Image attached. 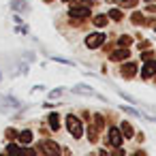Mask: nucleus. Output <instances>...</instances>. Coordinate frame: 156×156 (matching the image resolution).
Returning a JSON list of instances; mask_svg holds the SVG:
<instances>
[{
    "label": "nucleus",
    "instance_id": "4be33fe9",
    "mask_svg": "<svg viewBox=\"0 0 156 156\" xmlns=\"http://www.w3.org/2000/svg\"><path fill=\"white\" fill-rule=\"evenodd\" d=\"M83 2H90V5H94V2H96V0H83Z\"/></svg>",
    "mask_w": 156,
    "mask_h": 156
},
{
    "label": "nucleus",
    "instance_id": "4468645a",
    "mask_svg": "<svg viewBox=\"0 0 156 156\" xmlns=\"http://www.w3.org/2000/svg\"><path fill=\"white\" fill-rule=\"evenodd\" d=\"M94 26H98V28L107 26V15H96L94 17Z\"/></svg>",
    "mask_w": 156,
    "mask_h": 156
},
{
    "label": "nucleus",
    "instance_id": "6ab92c4d",
    "mask_svg": "<svg viewBox=\"0 0 156 156\" xmlns=\"http://www.w3.org/2000/svg\"><path fill=\"white\" fill-rule=\"evenodd\" d=\"M141 58H143V60H152V51H143Z\"/></svg>",
    "mask_w": 156,
    "mask_h": 156
},
{
    "label": "nucleus",
    "instance_id": "dca6fc26",
    "mask_svg": "<svg viewBox=\"0 0 156 156\" xmlns=\"http://www.w3.org/2000/svg\"><path fill=\"white\" fill-rule=\"evenodd\" d=\"M20 141H22V143H30V141H32V133H30V130H24V133L20 135Z\"/></svg>",
    "mask_w": 156,
    "mask_h": 156
},
{
    "label": "nucleus",
    "instance_id": "39448f33",
    "mask_svg": "<svg viewBox=\"0 0 156 156\" xmlns=\"http://www.w3.org/2000/svg\"><path fill=\"white\" fill-rule=\"evenodd\" d=\"M109 143L115 145V147L122 143V133H120L118 128H111V130H109Z\"/></svg>",
    "mask_w": 156,
    "mask_h": 156
},
{
    "label": "nucleus",
    "instance_id": "f257e3e1",
    "mask_svg": "<svg viewBox=\"0 0 156 156\" xmlns=\"http://www.w3.org/2000/svg\"><path fill=\"white\" fill-rule=\"evenodd\" d=\"M66 126H69V130H71V135L75 137V139H79L81 137V122H79V118H75V115H69L66 118Z\"/></svg>",
    "mask_w": 156,
    "mask_h": 156
},
{
    "label": "nucleus",
    "instance_id": "f3484780",
    "mask_svg": "<svg viewBox=\"0 0 156 156\" xmlns=\"http://www.w3.org/2000/svg\"><path fill=\"white\" fill-rule=\"evenodd\" d=\"M88 139H90L92 143H94V141H98V137H96V128H94V126H90V128H88Z\"/></svg>",
    "mask_w": 156,
    "mask_h": 156
},
{
    "label": "nucleus",
    "instance_id": "1a4fd4ad",
    "mask_svg": "<svg viewBox=\"0 0 156 156\" xmlns=\"http://www.w3.org/2000/svg\"><path fill=\"white\" fill-rule=\"evenodd\" d=\"M43 150H45L47 154H58V152H60V147H58L56 143H51V141H45V143H43Z\"/></svg>",
    "mask_w": 156,
    "mask_h": 156
},
{
    "label": "nucleus",
    "instance_id": "2eb2a0df",
    "mask_svg": "<svg viewBox=\"0 0 156 156\" xmlns=\"http://www.w3.org/2000/svg\"><path fill=\"white\" fill-rule=\"evenodd\" d=\"M109 17H111V20H115V22H120L124 15H122V11H120V9H111V11H109Z\"/></svg>",
    "mask_w": 156,
    "mask_h": 156
},
{
    "label": "nucleus",
    "instance_id": "423d86ee",
    "mask_svg": "<svg viewBox=\"0 0 156 156\" xmlns=\"http://www.w3.org/2000/svg\"><path fill=\"white\" fill-rule=\"evenodd\" d=\"M128 56H130V51H128V47H124V49H115V51L111 54V60L120 62V60H126Z\"/></svg>",
    "mask_w": 156,
    "mask_h": 156
},
{
    "label": "nucleus",
    "instance_id": "0eeeda50",
    "mask_svg": "<svg viewBox=\"0 0 156 156\" xmlns=\"http://www.w3.org/2000/svg\"><path fill=\"white\" fill-rule=\"evenodd\" d=\"M135 73H137V66H135L133 62H128V64H124V66H122V75H124L126 79L135 77Z\"/></svg>",
    "mask_w": 156,
    "mask_h": 156
},
{
    "label": "nucleus",
    "instance_id": "f8f14e48",
    "mask_svg": "<svg viewBox=\"0 0 156 156\" xmlns=\"http://www.w3.org/2000/svg\"><path fill=\"white\" fill-rule=\"evenodd\" d=\"M120 133H122L124 137H133V128H130V124H128V122H122V126H120Z\"/></svg>",
    "mask_w": 156,
    "mask_h": 156
},
{
    "label": "nucleus",
    "instance_id": "5701e85b",
    "mask_svg": "<svg viewBox=\"0 0 156 156\" xmlns=\"http://www.w3.org/2000/svg\"><path fill=\"white\" fill-rule=\"evenodd\" d=\"M143 2H156V0H143Z\"/></svg>",
    "mask_w": 156,
    "mask_h": 156
},
{
    "label": "nucleus",
    "instance_id": "20e7f679",
    "mask_svg": "<svg viewBox=\"0 0 156 156\" xmlns=\"http://www.w3.org/2000/svg\"><path fill=\"white\" fill-rule=\"evenodd\" d=\"M156 73V60H147V64L141 69V77H152Z\"/></svg>",
    "mask_w": 156,
    "mask_h": 156
},
{
    "label": "nucleus",
    "instance_id": "393cba45",
    "mask_svg": "<svg viewBox=\"0 0 156 156\" xmlns=\"http://www.w3.org/2000/svg\"><path fill=\"white\" fill-rule=\"evenodd\" d=\"M0 77H2V75H0Z\"/></svg>",
    "mask_w": 156,
    "mask_h": 156
},
{
    "label": "nucleus",
    "instance_id": "f03ea898",
    "mask_svg": "<svg viewBox=\"0 0 156 156\" xmlns=\"http://www.w3.org/2000/svg\"><path fill=\"white\" fill-rule=\"evenodd\" d=\"M103 41H105V34L94 32V34H90V37L86 39V45H88V47H98V45H103Z\"/></svg>",
    "mask_w": 156,
    "mask_h": 156
},
{
    "label": "nucleus",
    "instance_id": "b1692460",
    "mask_svg": "<svg viewBox=\"0 0 156 156\" xmlns=\"http://www.w3.org/2000/svg\"><path fill=\"white\" fill-rule=\"evenodd\" d=\"M154 30H156V24H154Z\"/></svg>",
    "mask_w": 156,
    "mask_h": 156
},
{
    "label": "nucleus",
    "instance_id": "9b49d317",
    "mask_svg": "<svg viewBox=\"0 0 156 156\" xmlns=\"http://www.w3.org/2000/svg\"><path fill=\"white\" fill-rule=\"evenodd\" d=\"M130 43H133V37H128V34H122V37L118 39V45H120V47H128Z\"/></svg>",
    "mask_w": 156,
    "mask_h": 156
},
{
    "label": "nucleus",
    "instance_id": "6e6552de",
    "mask_svg": "<svg viewBox=\"0 0 156 156\" xmlns=\"http://www.w3.org/2000/svg\"><path fill=\"white\" fill-rule=\"evenodd\" d=\"M130 22L135 24V26H145V24H150V20H145L141 13H133V17H130Z\"/></svg>",
    "mask_w": 156,
    "mask_h": 156
},
{
    "label": "nucleus",
    "instance_id": "7ed1b4c3",
    "mask_svg": "<svg viewBox=\"0 0 156 156\" xmlns=\"http://www.w3.org/2000/svg\"><path fill=\"white\" fill-rule=\"evenodd\" d=\"M71 17H90V7H71Z\"/></svg>",
    "mask_w": 156,
    "mask_h": 156
},
{
    "label": "nucleus",
    "instance_id": "412c9836",
    "mask_svg": "<svg viewBox=\"0 0 156 156\" xmlns=\"http://www.w3.org/2000/svg\"><path fill=\"white\" fill-rule=\"evenodd\" d=\"M7 137H17V133H15L13 128H9V130H7Z\"/></svg>",
    "mask_w": 156,
    "mask_h": 156
},
{
    "label": "nucleus",
    "instance_id": "9d476101",
    "mask_svg": "<svg viewBox=\"0 0 156 156\" xmlns=\"http://www.w3.org/2000/svg\"><path fill=\"white\" fill-rule=\"evenodd\" d=\"M92 126H94L96 130H103V128H105V118H103L101 113H96V115H94V124H92Z\"/></svg>",
    "mask_w": 156,
    "mask_h": 156
},
{
    "label": "nucleus",
    "instance_id": "a211bd4d",
    "mask_svg": "<svg viewBox=\"0 0 156 156\" xmlns=\"http://www.w3.org/2000/svg\"><path fill=\"white\" fill-rule=\"evenodd\" d=\"M122 7H124V9H133V7H137V0H124Z\"/></svg>",
    "mask_w": 156,
    "mask_h": 156
},
{
    "label": "nucleus",
    "instance_id": "ddd939ff",
    "mask_svg": "<svg viewBox=\"0 0 156 156\" xmlns=\"http://www.w3.org/2000/svg\"><path fill=\"white\" fill-rule=\"evenodd\" d=\"M49 124H51V128H54V130H58V128H60V118H58V113H51V115H49Z\"/></svg>",
    "mask_w": 156,
    "mask_h": 156
},
{
    "label": "nucleus",
    "instance_id": "aec40b11",
    "mask_svg": "<svg viewBox=\"0 0 156 156\" xmlns=\"http://www.w3.org/2000/svg\"><path fill=\"white\" fill-rule=\"evenodd\" d=\"M145 47H150V43H147V41H141V43H139V49H145Z\"/></svg>",
    "mask_w": 156,
    "mask_h": 156
}]
</instances>
